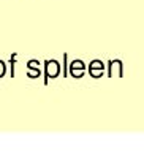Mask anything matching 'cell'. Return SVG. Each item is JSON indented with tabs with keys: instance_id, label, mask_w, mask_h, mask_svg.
<instances>
[{
	"instance_id": "6da1fadb",
	"label": "cell",
	"mask_w": 144,
	"mask_h": 152,
	"mask_svg": "<svg viewBox=\"0 0 144 152\" xmlns=\"http://www.w3.org/2000/svg\"><path fill=\"white\" fill-rule=\"evenodd\" d=\"M60 75V64L57 60H45V84H48V81L51 78L54 79Z\"/></svg>"
},
{
	"instance_id": "7a4b0ae2",
	"label": "cell",
	"mask_w": 144,
	"mask_h": 152,
	"mask_svg": "<svg viewBox=\"0 0 144 152\" xmlns=\"http://www.w3.org/2000/svg\"><path fill=\"white\" fill-rule=\"evenodd\" d=\"M106 66H108V76H109V78H113L116 73H117L119 78H124V64H122L121 59L109 60Z\"/></svg>"
},
{
	"instance_id": "3957f363",
	"label": "cell",
	"mask_w": 144,
	"mask_h": 152,
	"mask_svg": "<svg viewBox=\"0 0 144 152\" xmlns=\"http://www.w3.org/2000/svg\"><path fill=\"white\" fill-rule=\"evenodd\" d=\"M105 68H106V65H105L100 59H94L89 64V70H105Z\"/></svg>"
},
{
	"instance_id": "277c9868",
	"label": "cell",
	"mask_w": 144,
	"mask_h": 152,
	"mask_svg": "<svg viewBox=\"0 0 144 152\" xmlns=\"http://www.w3.org/2000/svg\"><path fill=\"white\" fill-rule=\"evenodd\" d=\"M70 68H75V70H86V64L81 59H76V60H73L71 64L68 65V70Z\"/></svg>"
},
{
	"instance_id": "5b68a950",
	"label": "cell",
	"mask_w": 144,
	"mask_h": 152,
	"mask_svg": "<svg viewBox=\"0 0 144 152\" xmlns=\"http://www.w3.org/2000/svg\"><path fill=\"white\" fill-rule=\"evenodd\" d=\"M27 76L29 78H40L41 76V70L40 68H27Z\"/></svg>"
},
{
	"instance_id": "8992f818",
	"label": "cell",
	"mask_w": 144,
	"mask_h": 152,
	"mask_svg": "<svg viewBox=\"0 0 144 152\" xmlns=\"http://www.w3.org/2000/svg\"><path fill=\"white\" fill-rule=\"evenodd\" d=\"M68 71H70V75L73 76V78H76V79L83 78V76H84V73H86V70H75V68H70Z\"/></svg>"
},
{
	"instance_id": "52a82bcc",
	"label": "cell",
	"mask_w": 144,
	"mask_h": 152,
	"mask_svg": "<svg viewBox=\"0 0 144 152\" xmlns=\"http://www.w3.org/2000/svg\"><path fill=\"white\" fill-rule=\"evenodd\" d=\"M103 73H105V70H89V75L92 76V78H95V79L102 78Z\"/></svg>"
},
{
	"instance_id": "ba28073f",
	"label": "cell",
	"mask_w": 144,
	"mask_h": 152,
	"mask_svg": "<svg viewBox=\"0 0 144 152\" xmlns=\"http://www.w3.org/2000/svg\"><path fill=\"white\" fill-rule=\"evenodd\" d=\"M27 68H40V62L35 60V59L29 60V62H27Z\"/></svg>"
},
{
	"instance_id": "9c48e42d",
	"label": "cell",
	"mask_w": 144,
	"mask_h": 152,
	"mask_svg": "<svg viewBox=\"0 0 144 152\" xmlns=\"http://www.w3.org/2000/svg\"><path fill=\"white\" fill-rule=\"evenodd\" d=\"M68 75V56L64 54V76Z\"/></svg>"
},
{
	"instance_id": "30bf717a",
	"label": "cell",
	"mask_w": 144,
	"mask_h": 152,
	"mask_svg": "<svg viewBox=\"0 0 144 152\" xmlns=\"http://www.w3.org/2000/svg\"><path fill=\"white\" fill-rule=\"evenodd\" d=\"M5 73H7V65H5L3 60H0V78H3Z\"/></svg>"
},
{
	"instance_id": "8fae6325",
	"label": "cell",
	"mask_w": 144,
	"mask_h": 152,
	"mask_svg": "<svg viewBox=\"0 0 144 152\" xmlns=\"http://www.w3.org/2000/svg\"><path fill=\"white\" fill-rule=\"evenodd\" d=\"M16 59H18V56L13 54L11 56V76H14V62H16Z\"/></svg>"
}]
</instances>
